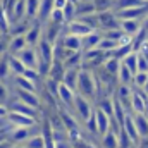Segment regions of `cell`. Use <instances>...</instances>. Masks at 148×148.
<instances>
[{"mask_svg": "<svg viewBox=\"0 0 148 148\" xmlns=\"http://www.w3.org/2000/svg\"><path fill=\"white\" fill-rule=\"evenodd\" d=\"M77 90L81 91V95H83V97H95V93H97V79L91 76V73L79 71V83H77Z\"/></svg>", "mask_w": 148, "mask_h": 148, "instance_id": "6da1fadb", "label": "cell"}, {"mask_svg": "<svg viewBox=\"0 0 148 148\" xmlns=\"http://www.w3.org/2000/svg\"><path fill=\"white\" fill-rule=\"evenodd\" d=\"M17 57L24 62V66L26 67H29V69H38V64H40V57H38V50L36 47H26L24 50H21L19 53H17Z\"/></svg>", "mask_w": 148, "mask_h": 148, "instance_id": "7a4b0ae2", "label": "cell"}, {"mask_svg": "<svg viewBox=\"0 0 148 148\" xmlns=\"http://www.w3.org/2000/svg\"><path fill=\"white\" fill-rule=\"evenodd\" d=\"M98 21H100V28H103L105 31L121 29V19L117 17V14H114L110 10L100 12V14H98Z\"/></svg>", "mask_w": 148, "mask_h": 148, "instance_id": "3957f363", "label": "cell"}, {"mask_svg": "<svg viewBox=\"0 0 148 148\" xmlns=\"http://www.w3.org/2000/svg\"><path fill=\"white\" fill-rule=\"evenodd\" d=\"M147 100H148V93L143 95L141 93V88H136L131 95V105H133V110L136 114H145L147 112Z\"/></svg>", "mask_w": 148, "mask_h": 148, "instance_id": "277c9868", "label": "cell"}, {"mask_svg": "<svg viewBox=\"0 0 148 148\" xmlns=\"http://www.w3.org/2000/svg\"><path fill=\"white\" fill-rule=\"evenodd\" d=\"M7 121L10 124V127H29L33 126V117H28V115H23L19 112H9L7 115Z\"/></svg>", "mask_w": 148, "mask_h": 148, "instance_id": "5b68a950", "label": "cell"}, {"mask_svg": "<svg viewBox=\"0 0 148 148\" xmlns=\"http://www.w3.org/2000/svg\"><path fill=\"white\" fill-rule=\"evenodd\" d=\"M122 129L127 133V136L131 138V143H138L140 141V131H138V127H136V122H134V117L127 112V115H126V119H124V124H122Z\"/></svg>", "mask_w": 148, "mask_h": 148, "instance_id": "8992f818", "label": "cell"}, {"mask_svg": "<svg viewBox=\"0 0 148 148\" xmlns=\"http://www.w3.org/2000/svg\"><path fill=\"white\" fill-rule=\"evenodd\" d=\"M67 29H69L71 35H77V36H81V38H84L86 35H90V33L95 31V29H91L88 24H84L81 19H74L71 23H67Z\"/></svg>", "mask_w": 148, "mask_h": 148, "instance_id": "52a82bcc", "label": "cell"}, {"mask_svg": "<svg viewBox=\"0 0 148 148\" xmlns=\"http://www.w3.org/2000/svg\"><path fill=\"white\" fill-rule=\"evenodd\" d=\"M74 110H76V114H79L81 119H84V121L93 114L91 107H90V102H88L86 97H83V95L76 97V100H74Z\"/></svg>", "mask_w": 148, "mask_h": 148, "instance_id": "ba28073f", "label": "cell"}, {"mask_svg": "<svg viewBox=\"0 0 148 148\" xmlns=\"http://www.w3.org/2000/svg\"><path fill=\"white\" fill-rule=\"evenodd\" d=\"M26 40H28V45H31V47H36L41 41V23L38 19H35V23L26 31Z\"/></svg>", "mask_w": 148, "mask_h": 148, "instance_id": "9c48e42d", "label": "cell"}, {"mask_svg": "<svg viewBox=\"0 0 148 148\" xmlns=\"http://www.w3.org/2000/svg\"><path fill=\"white\" fill-rule=\"evenodd\" d=\"M141 28H143V24L140 23V19H121V29L126 35L136 36L141 31Z\"/></svg>", "mask_w": 148, "mask_h": 148, "instance_id": "30bf717a", "label": "cell"}, {"mask_svg": "<svg viewBox=\"0 0 148 148\" xmlns=\"http://www.w3.org/2000/svg\"><path fill=\"white\" fill-rule=\"evenodd\" d=\"M95 114H97V122H98V133H100L102 136H105V134L112 129L110 127V115L105 114L102 109L95 110Z\"/></svg>", "mask_w": 148, "mask_h": 148, "instance_id": "8fae6325", "label": "cell"}, {"mask_svg": "<svg viewBox=\"0 0 148 148\" xmlns=\"http://www.w3.org/2000/svg\"><path fill=\"white\" fill-rule=\"evenodd\" d=\"M62 47L67 48L69 52H79L83 48V38L77 36V35H67V36L62 38Z\"/></svg>", "mask_w": 148, "mask_h": 148, "instance_id": "7c38bea8", "label": "cell"}, {"mask_svg": "<svg viewBox=\"0 0 148 148\" xmlns=\"http://www.w3.org/2000/svg\"><path fill=\"white\" fill-rule=\"evenodd\" d=\"M59 98L62 100V103L64 105H67V107H71L74 105V100H76V95H74V90H71L67 84H64V83H60L59 84Z\"/></svg>", "mask_w": 148, "mask_h": 148, "instance_id": "4fadbf2b", "label": "cell"}, {"mask_svg": "<svg viewBox=\"0 0 148 148\" xmlns=\"http://www.w3.org/2000/svg\"><path fill=\"white\" fill-rule=\"evenodd\" d=\"M53 9H55V0H41V3H40V12H38L36 19L40 21V23L48 21Z\"/></svg>", "mask_w": 148, "mask_h": 148, "instance_id": "5bb4252c", "label": "cell"}, {"mask_svg": "<svg viewBox=\"0 0 148 148\" xmlns=\"http://www.w3.org/2000/svg\"><path fill=\"white\" fill-rule=\"evenodd\" d=\"M28 47V40H26V35H19V36H14L10 40V43H9V52H10V55H17L21 50H24Z\"/></svg>", "mask_w": 148, "mask_h": 148, "instance_id": "9a60e30c", "label": "cell"}, {"mask_svg": "<svg viewBox=\"0 0 148 148\" xmlns=\"http://www.w3.org/2000/svg\"><path fill=\"white\" fill-rule=\"evenodd\" d=\"M9 138H10V141H28L31 138V134H29L28 127H10Z\"/></svg>", "mask_w": 148, "mask_h": 148, "instance_id": "2e32d148", "label": "cell"}, {"mask_svg": "<svg viewBox=\"0 0 148 148\" xmlns=\"http://www.w3.org/2000/svg\"><path fill=\"white\" fill-rule=\"evenodd\" d=\"M17 97L21 98V102H24V103H28V105H31L35 109L40 107V98L36 97L35 91H26V90H19L17 88Z\"/></svg>", "mask_w": 148, "mask_h": 148, "instance_id": "e0dca14e", "label": "cell"}, {"mask_svg": "<svg viewBox=\"0 0 148 148\" xmlns=\"http://www.w3.org/2000/svg\"><path fill=\"white\" fill-rule=\"evenodd\" d=\"M102 38H103V36H102L98 31H93V33L86 35V36L83 38V48H84V50H93V48H98V45H100Z\"/></svg>", "mask_w": 148, "mask_h": 148, "instance_id": "ac0fdd59", "label": "cell"}, {"mask_svg": "<svg viewBox=\"0 0 148 148\" xmlns=\"http://www.w3.org/2000/svg\"><path fill=\"white\" fill-rule=\"evenodd\" d=\"M62 83L67 84L71 90H77V83H79V69H66V74H64Z\"/></svg>", "mask_w": 148, "mask_h": 148, "instance_id": "d6986e66", "label": "cell"}, {"mask_svg": "<svg viewBox=\"0 0 148 148\" xmlns=\"http://www.w3.org/2000/svg\"><path fill=\"white\" fill-rule=\"evenodd\" d=\"M9 66H10V73L16 74V76H23L24 71L28 69L17 55H9Z\"/></svg>", "mask_w": 148, "mask_h": 148, "instance_id": "ffe728a7", "label": "cell"}, {"mask_svg": "<svg viewBox=\"0 0 148 148\" xmlns=\"http://www.w3.org/2000/svg\"><path fill=\"white\" fill-rule=\"evenodd\" d=\"M10 112H19V114H23V115H28V117H35V114H36V109L35 107H31V105H28V103H24V102H14V103H10Z\"/></svg>", "mask_w": 148, "mask_h": 148, "instance_id": "44dd1931", "label": "cell"}, {"mask_svg": "<svg viewBox=\"0 0 148 148\" xmlns=\"http://www.w3.org/2000/svg\"><path fill=\"white\" fill-rule=\"evenodd\" d=\"M148 2L145 0H115L114 2V10L119 12V10H124V9H131V7H141Z\"/></svg>", "mask_w": 148, "mask_h": 148, "instance_id": "7402d4cb", "label": "cell"}, {"mask_svg": "<svg viewBox=\"0 0 148 148\" xmlns=\"http://www.w3.org/2000/svg\"><path fill=\"white\" fill-rule=\"evenodd\" d=\"M121 66H122V60L117 59V57H114V55H110V57L103 62L105 71L110 74V76H117V74H119V69H121Z\"/></svg>", "mask_w": 148, "mask_h": 148, "instance_id": "603a6c76", "label": "cell"}, {"mask_svg": "<svg viewBox=\"0 0 148 148\" xmlns=\"http://www.w3.org/2000/svg\"><path fill=\"white\" fill-rule=\"evenodd\" d=\"M134 122H136V127L140 131V136L141 138H148V117H147V114H136L134 115Z\"/></svg>", "mask_w": 148, "mask_h": 148, "instance_id": "cb8c5ba5", "label": "cell"}, {"mask_svg": "<svg viewBox=\"0 0 148 148\" xmlns=\"http://www.w3.org/2000/svg\"><path fill=\"white\" fill-rule=\"evenodd\" d=\"M95 12H97V7H95L93 0H91V2H79V3H77V17L91 16V14H95Z\"/></svg>", "mask_w": 148, "mask_h": 148, "instance_id": "d4e9b609", "label": "cell"}, {"mask_svg": "<svg viewBox=\"0 0 148 148\" xmlns=\"http://www.w3.org/2000/svg\"><path fill=\"white\" fill-rule=\"evenodd\" d=\"M117 77H119L121 84H129V83H133V81H134V74L131 73V69H129L124 62H122V66H121V69H119Z\"/></svg>", "mask_w": 148, "mask_h": 148, "instance_id": "484cf974", "label": "cell"}, {"mask_svg": "<svg viewBox=\"0 0 148 148\" xmlns=\"http://www.w3.org/2000/svg\"><path fill=\"white\" fill-rule=\"evenodd\" d=\"M40 3H41V0H26V17L28 19H36L38 17Z\"/></svg>", "mask_w": 148, "mask_h": 148, "instance_id": "4316f807", "label": "cell"}, {"mask_svg": "<svg viewBox=\"0 0 148 148\" xmlns=\"http://www.w3.org/2000/svg\"><path fill=\"white\" fill-rule=\"evenodd\" d=\"M103 147L105 148H121V143H119V134L114 133V131H109L105 136H103Z\"/></svg>", "mask_w": 148, "mask_h": 148, "instance_id": "83f0119b", "label": "cell"}, {"mask_svg": "<svg viewBox=\"0 0 148 148\" xmlns=\"http://www.w3.org/2000/svg\"><path fill=\"white\" fill-rule=\"evenodd\" d=\"M62 10H64L66 23H71V21H74V17H77V3H74L71 0L66 3V7H64Z\"/></svg>", "mask_w": 148, "mask_h": 148, "instance_id": "f1b7e54d", "label": "cell"}, {"mask_svg": "<svg viewBox=\"0 0 148 148\" xmlns=\"http://www.w3.org/2000/svg\"><path fill=\"white\" fill-rule=\"evenodd\" d=\"M117 47H119V43L115 41V40H110V38H102V41H100V45H98V48L102 50V52H105V53H110L114 50H117Z\"/></svg>", "mask_w": 148, "mask_h": 148, "instance_id": "f546056e", "label": "cell"}, {"mask_svg": "<svg viewBox=\"0 0 148 148\" xmlns=\"http://www.w3.org/2000/svg\"><path fill=\"white\" fill-rule=\"evenodd\" d=\"M122 62L131 69V73L133 74L138 73V52H131L126 59H122Z\"/></svg>", "mask_w": 148, "mask_h": 148, "instance_id": "4dcf8cb0", "label": "cell"}, {"mask_svg": "<svg viewBox=\"0 0 148 148\" xmlns=\"http://www.w3.org/2000/svg\"><path fill=\"white\" fill-rule=\"evenodd\" d=\"M16 84L19 90H26V91H35V83L29 81L24 76H16Z\"/></svg>", "mask_w": 148, "mask_h": 148, "instance_id": "1f68e13d", "label": "cell"}, {"mask_svg": "<svg viewBox=\"0 0 148 148\" xmlns=\"http://www.w3.org/2000/svg\"><path fill=\"white\" fill-rule=\"evenodd\" d=\"M24 147L26 148H47V145H45V138L36 134V136L29 138L28 141H24Z\"/></svg>", "mask_w": 148, "mask_h": 148, "instance_id": "d6a6232c", "label": "cell"}, {"mask_svg": "<svg viewBox=\"0 0 148 148\" xmlns=\"http://www.w3.org/2000/svg\"><path fill=\"white\" fill-rule=\"evenodd\" d=\"M59 114H60V117H62V121H64V127H67L69 131H76V129H77V124H76L74 117H71L66 110H60Z\"/></svg>", "mask_w": 148, "mask_h": 148, "instance_id": "836d02e7", "label": "cell"}, {"mask_svg": "<svg viewBox=\"0 0 148 148\" xmlns=\"http://www.w3.org/2000/svg\"><path fill=\"white\" fill-rule=\"evenodd\" d=\"M81 64V52H73V55L66 60V69H77Z\"/></svg>", "mask_w": 148, "mask_h": 148, "instance_id": "e575fe53", "label": "cell"}, {"mask_svg": "<svg viewBox=\"0 0 148 148\" xmlns=\"http://www.w3.org/2000/svg\"><path fill=\"white\" fill-rule=\"evenodd\" d=\"M114 2H115V0H93V3H95V7H97V12L110 10V7H114Z\"/></svg>", "mask_w": 148, "mask_h": 148, "instance_id": "d590c367", "label": "cell"}, {"mask_svg": "<svg viewBox=\"0 0 148 148\" xmlns=\"http://www.w3.org/2000/svg\"><path fill=\"white\" fill-rule=\"evenodd\" d=\"M0 31L2 33L9 31V14L3 9V5H0Z\"/></svg>", "mask_w": 148, "mask_h": 148, "instance_id": "8d00e7d4", "label": "cell"}, {"mask_svg": "<svg viewBox=\"0 0 148 148\" xmlns=\"http://www.w3.org/2000/svg\"><path fill=\"white\" fill-rule=\"evenodd\" d=\"M10 73V66H9V57H3L0 59V79L3 81Z\"/></svg>", "mask_w": 148, "mask_h": 148, "instance_id": "74e56055", "label": "cell"}, {"mask_svg": "<svg viewBox=\"0 0 148 148\" xmlns=\"http://www.w3.org/2000/svg\"><path fill=\"white\" fill-rule=\"evenodd\" d=\"M147 81H148V73H136L134 74V86L136 88H145L147 86Z\"/></svg>", "mask_w": 148, "mask_h": 148, "instance_id": "f35d334b", "label": "cell"}, {"mask_svg": "<svg viewBox=\"0 0 148 148\" xmlns=\"http://www.w3.org/2000/svg\"><path fill=\"white\" fill-rule=\"evenodd\" d=\"M86 127H88L90 133H98V122H97V114L95 112L86 119Z\"/></svg>", "mask_w": 148, "mask_h": 148, "instance_id": "ab89813d", "label": "cell"}, {"mask_svg": "<svg viewBox=\"0 0 148 148\" xmlns=\"http://www.w3.org/2000/svg\"><path fill=\"white\" fill-rule=\"evenodd\" d=\"M138 73H148V59L138 52Z\"/></svg>", "mask_w": 148, "mask_h": 148, "instance_id": "60d3db41", "label": "cell"}, {"mask_svg": "<svg viewBox=\"0 0 148 148\" xmlns=\"http://www.w3.org/2000/svg\"><path fill=\"white\" fill-rule=\"evenodd\" d=\"M23 76H24V77H28V79H29V81H33V83H35V84H36L38 77H40V76H41V74L38 73V69H29V67H28V69H26V71H24V74H23Z\"/></svg>", "mask_w": 148, "mask_h": 148, "instance_id": "b9f144b4", "label": "cell"}, {"mask_svg": "<svg viewBox=\"0 0 148 148\" xmlns=\"http://www.w3.org/2000/svg\"><path fill=\"white\" fill-rule=\"evenodd\" d=\"M100 109L105 112V114L112 115L114 114V100H102V107Z\"/></svg>", "mask_w": 148, "mask_h": 148, "instance_id": "7bdbcfd3", "label": "cell"}, {"mask_svg": "<svg viewBox=\"0 0 148 148\" xmlns=\"http://www.w3.org/2000/svg\"><path fill=\"white\" fill-rule=\"evenodd\" d=\"M9 112H10V110H9L5 105H2V103H0V119H7Z\"/></svg>", "mask_w": 148, "mask_h": 148, "instance_id": "ee69618b", "label": "cell"}, {"mask_svg": "<svg viewBox=\"0 0 148 148\" xmlns=\"http://www.w3.org/2000/svg\"><path fill=\"white\" fill-rule=\"evenodd\" d=\"M69 0H55V9H64Z\"/></svg>", "mask_w": 148, "mask_h": 148, "instance_id": "f6af8a7d", "label": "cell"}, {"mask_svg": "<svg viewBox=\"0 0 148 148\" xmlns=\"http://www.w3.org/2000/svg\"><path fill=\"white\" fill-rule=\"evenodd\" d=\"M5 97H7V91H5V86H2V84H0V100H2V98H5Z\"/></svg>", "mask_w": 148, "mask_h": 148, "instance_id": "bcb514c9", "label": "cell"}, {"mask_svg": "<svg viewBox=\"0 0 148 148\" xmlns=\"http://www.w3.org/2000/svg\"><path fill=\"white\" fill-rule=\"evenodd\" d=\"M5 50V45H3V41H0V52H3Z\"/></svg>", "mask_w": 148, "mask_h": 148, "instance_id": "7dc6e473", "label": "cell"}, {"mask_svg": "<svg viewBox=\"0 0 148 148\" xmlns=\"http://www.w3.org/2000/svg\"><path fill=\"white\" fill-rule=\"evenodd\" d=\"M0 148H10L7 143H0Z\"/></svg>", "mask_w": 148, "mask_h": 148, "instance_id": "c3c4849f", "label": "cell"}, {"mask_svg": "<svg viewBox=\"0 0 148 148\" xmlns=\"http://www.w3.org/2000/svg\"><path fill=\"white\" fill-rule=\"evenodd\" d=\"M143 90H145V91H147V93H148V81H147V86H145Z\"/></svg>", "mask_w": 148, "mask_h": 148, "instance_id": "681fc988", "label": "cell"}, {"mask_svg": "<svg viewBox=\"0 0 148 148\" xmlns=\"http://www.w3.org/2000/svg\"><path fill=\"white\" fill-rule=\"evenodd\" d=\"M71 2H74V3H79V2H81V0H71Z\"/></svg>", "mask_w": 148, "mask_h": 148, "instance_id": "f907efd6", "label": "cell"}, {"mask_svg": "<svg viewBox=\"0 0 148 148\" xmlns=\"http://www.w3.org/2000/svg\"><path fill=\"white\" fill-rule=\"evenodd\" d=\"M10 148H26V147H10Z\"/></svg>", "mask_w": 148, "mask_h": 148, "instance_id": "816d5d0a", "label": "cell"}]
</instances>
